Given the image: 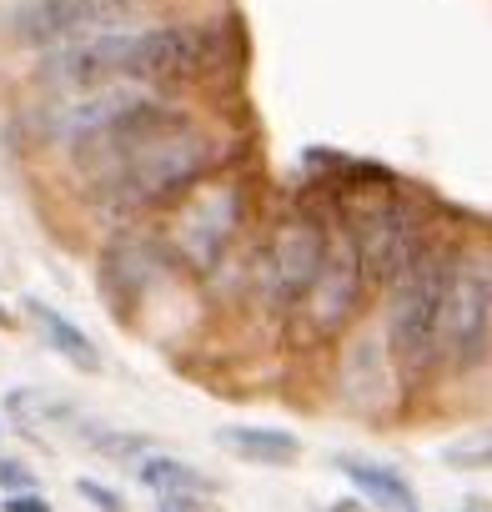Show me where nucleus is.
<instances>
[{"mask_svg":"<svg viewBox=\"0 0 492 512\" xmlns=\"http://www.w3.org/2000/svg\"><path fill=\"white\" fill-rule=\"evenodd\" d=\"M86 181V206L111 221L171 211L206 176L226 171L231 141L166 91H146L111 131L71 156Z\"/></svg>","mask_w":492,"mask_h":512,"instance_id":"f257e3e1","label":"nucleus"},{"mask_svg":"<svg viewBox=\"0 0 492 512\" xmlns=\"http://www.w3.org/2000/svg\"><path fill=\"white\" fill-rule=\"evenodd\" d=\"M452 251L457 241H447L442 231H432V241L412 256V267L382 292L387 312H382V342L392 352V367L402 377V392H422L437 372V322H442V292H447V272H452Z\"/></svg>","mask_w":492,"mask_h":512,"instance_id":"f03ea898","label":"nucleus"},{"mask_svg":"<svg viewBox=\"0 0 492 512\" xmlns=\"http://www.w3.org/2000/svg\"><path fill=\"white\" fill-rule=\"evenodd\" d=\"M327 246H332V211L322 201H297L272 221L257 251V292L267 312L292 317L302 307L327 262Z\"/></svg>","mask_w":492,"mask_h":512,"instance_id":"7ed1b4c3","label":"nucleus"},{"mask_svg":"<svg viewBox=\"0 0 492 512\" xmlns=\"http://www.w3.org/2000/svg\"><path fill=\"white\" fill-rule=\"evenodd\" d=\"M241 231H246V186L216 171L171 206V231L161 236L176 256V267H186L191 277H216L231 246L241 241Z\"/></svg>","mask_w":492,"mask_h":512,"instance_id":"20e7f679","label":"nucleus"},{"mask_svg":"<svg viewBox=\"0 0 492 512\" xmlns=\"http://www.w3.org/2000/svg\"><path fill=\"white\" fill-rule=\"evenodd\" d=\"M437 357L442 372L452 377H472L492 357V272H487V251L477 246L452 251L442 322H437Z\"/></svg>","mask_w":492,"mask_h":512,"instance_id":"39448f33","label":"nucleus"},{"mask_svg":"<svg viewBox=\"0 0 492 512\" xmlns=\"http://www.w3.org/2000/svg\"><path fill=\"white\" fill-rule=\"evenodd\" d=\"M372 287H367V272H362V256H357V241L347 226L332 221V246H327V262L312 282V292L302 297V307L287 317L297 327L302 342L322 347V342H337L342 332L357 327L362 307H367Z\"/></svg>","mask_w":492,"mask_h":512,"instance_id":"423d86ee","label":"nucleus"},{"mask_svg":"<svg viewBox=\"0 0 492 512\" xmlns=\"http://www.w3.org/2000/svg\"><path fill=\"white\" fill-rule=\"evenodd\" d=\"M141 0H21L6 16V36L26 51H56L101 31L131 26Z\"/></svg>","mask_w":492,"mask_h":512,"instance_id":"0eeeda50","label":"nucleus"},{"mask_svg":"<svg viewBox=\"0 0 492 512\" xmlns=\"http://www.w3.org/2000/svg\"><path fill=\"white\" fill-rule=\"evenodd\" d=\"M176 267V256L166 246V236H146V231H121L111 236V246L101 251V292L111 302L116 317H126L131 307H141Z\"/></svg>","mask_w":492,"mask_h":512,"instance_id":"6e6552de","label":"nucleus"},{"mask_svg":"<svg viewBox=\"0 0 492 512\" xmlns=\"http://www.w3.org/2000/svg\"><path fill=\"white\" fill-rule=\"evenodd\" d=\"M342 402L352 407V412H367V417H377V412H387L397 397H402V377H397V367H392V352H387V342L382 337H372V332H357L352 342H347V352H342Z\"/></svg>","mask_w":492,"mask_h":512,"instance_id":"1a4fd4ad","label":"nucleus"},{"mask_svg":"<svg viewBox=\"0 0 492 512\" xmlns=\"http://www.w3.org/2000/svg\"><path fill=\"white\" fill-rule=\"evenodd\" d=\"M26 317H31V327L41 332V342L61 357V362H71L76 372H101V347L86 337V327H76L66 312H56L51 302H41V297H26Z\"/></svg>","mask_w":492,"mask_h":512,"instance_id":"9d476101","label":"nucleus"},{"mask_svg":"<svg viewBox=\"0 0 492 512\" xmlns=\"http://www.w3.org/2000/svg\"><path fill=\"white\" fill-rule=\"evenodd\" d=\"M216 442L246 462H257V467H287L302 457V437L287 427H221Z\"/></svg>","mask_w":492,"mask_h":512,"instance_id":"9b49d317","label":"nucleus"},{"mask_svg":"<svg viewBox=\"0 0 492 512\" xmlns=\"http://www.w3.org/2000/svg\"><path fill=\"white\" fill-rule=\"evenodd\" d=\"M342 472H347V482H352L367 502H377L382 512H412V482H407L397 467L342 457Z\"/></svg>","mask_w":492,"mask_h":512,"instance_id":"f8f14e48","label":"nucleus"},{"mask_svg":"<svg viewBox=\"0 0 492 512\" xmlns=\"http://www.w3.org/2000/svg\"><path fill=\"white\" fill-rule=\"evenodd\" d=\"M141 487H151L156 497H176V492H201V497H216V477H206L201 467L181 462V457H146L136 467Z\"/></svg>","mask_w":492,"mask_h":512,"instance_id":"ddd939ff","label":"nucleus"},{"mask_svg":"<svg viewBox=\"0 0 492 512\" xmlns=\"http://www.w3.org/2000/svg\"><path fill=\"white\" fill-rule=\"evenodd\" d=\"M442 462H452V467H462V472L492 467V437H467V442H452V447H442Z\"/></svg>","mask_w":492,"mask_h":512,"instance_id":"4468645a","label":"nucleus"},{"mask_svg":"<svg viewBox=\"0 0 492 512\" xmlns=\"http://www.w3.org/2000/svg\"><path fill=\"white\" fill-rule=\"evenodd\" d=\"M76 492H81V497H91L101 512H126V497H121L116 487L96 482V477H76Z\"/></svg>","mask_w":492,"mask_h":512,"instance_id":"2eb2a0df","label":"nucleus"},{"mask_svg":"<svg viewBox=\"0 0 492 512\" xmlns=\"http://www.w3.org/2000/svg\"><path fill=\"white\" fill-rule=\"evenodd\" d=\"M161 512H221V507L201 492H176V497H161Z\"/></svg>","mask_w":492,"mask_h":512,"instance_id":"dca6fc26","label":"nucleus"},{"mask_svg":"<svg viewBox=\"0 0 492 512\" xmlns=\"http://www.w3.org/2000/svg\"><path fill=\"white\" fill-rule=\"evenodd\" d=\"M0 512H51V502L41 492H6V502H0Z\"/></svg>","mask_w":492,"mask_h":512,"instance_id":"f3484780","label":"nucleus"},{"mask_svg":"<svg viewBox=\"0 0 492 512\" xmlns=\"http://www.w3.org/2000/svg\"><path fill=\"white\" fill-rule=\"evenodd\" d=\"M0 487H6V492H26L31 487V472L21 462H11V457H0Z\"/></svg>","mask_w":492,"mask_h":512,"instance_id":"a211bd4d","label":"nucleus"},{"mask_svg":"<svg viewBox=\"0 0 492 512\" xmlns=\"http://www.w3.org/2000/svg\"><path fill=\"white\" fill-rule=\"evenodd\" d=\"M11 322H16V317H11V312H6V307H0V327H11Z\"/></svg>","mask_w":492,"mask_h":512,"instance_id":"6ab92c4d","label":"nucleus"},{"mask_svg":"<svg viewBox=\"0 0 492 512\" xmlns=\"http://www.w3.org/2000/svg\"><path fill=\"white\" fill-rule=\"evenodd\" d=\"M487 272H492V251H487Z\"/></svg>","mask_w":492,"mask_h":512,"instance_id":"aec40b11","label":"nucleus"}]
</instances>
